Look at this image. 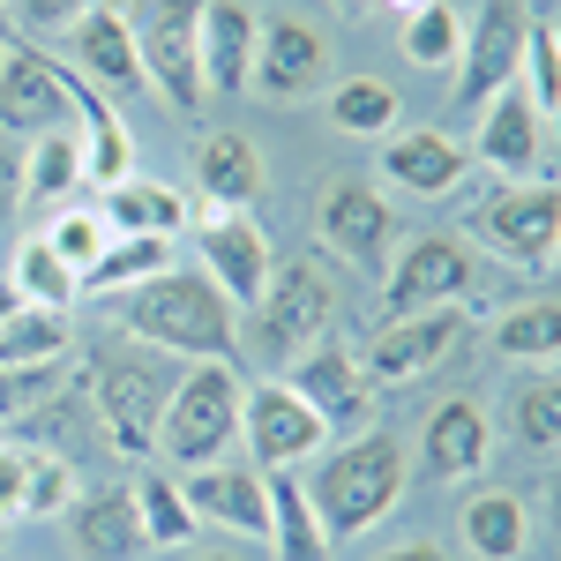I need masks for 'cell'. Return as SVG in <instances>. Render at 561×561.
Listing matches in <instances>:
<instances>
[{
	"mask_svg": "<svg viewBox=\"0 0 561 561\" xmlns=\"http://www.w3.org/2000/svg\"><path fill=\"white\" fill-rule=\"evenodd\" d=\"M345 8H352V15H367V8H375V0H345Z\"/></svg>",
	"mask_w": 561,
	"mask_h": 561,
	"instance_id": "cell-50",
	"label": "cell"
},
{
	"mask_svg": "<svg viewBox=\"0 0 561 561\" xmlns=\"http://www.w3.org/2000/svg\"><path fill=\"white\" fill-rule=\"evenodd\" d=\"M382 173L404 187V195H449L465 180V142H449L442 128H420V135H397L382 142Z\"/></svg>",
	"mask_w": 561,
	"mask_h": 561,
	"instance_id": "cell-25",
	"label": "cell"
},
{
	"mask_svg": "<svg viewBox=\"0 0 561 561\" xmlns=\"http://www.w3.org/2000/svg\"><path fill=\"white\" fill-rule=\"evenodd\" d=\"M195 187H203V203H225V210H248L262 195V158L248 135L217 128L195 142Z\"/></svg>",
	"mask_w": 561,
	"mask_h": 561,
	"instance_id": "cell-24",
	"label": "cell"
},
{
	"mask_svg": "<svg viewBox=\"0 0 561 561\" xmlns=\"http://www.w3.org/2000/svg\"><path fill=\"white\" fill-rule=\"evenodd\" d=\"M60 359H68V314L15 307L0 322V367H60Z\"/></svg>",
	"mask_w": 561,
	"mask_h": 561,
	"instance_id": "cell-30",
	"label": "cell"
},
{
	"mask_svg": "<svg viewBox=\"0 0 561 561\" xmlns=\"http://www.w3.org/2000/svg\"><path fill=\"white\" fill-rule=\"evenodd\" d=\"M255 31L248 0H203V90H255Z\"/></svg>",
	"mask_w": 561,
	"mask_h": 561,
	"instance_id": "cell-19",
	"label": "cell"
},
{
	"mask_svg": "<svg viewBox=\"0 0 561 561\" xmlns=\"http://www.w3.org/2000/svg\"><path fill=\"white\" fill-rule=\"evenodd\" d=\"M15 307H23V300H15V285H8V277H0V322H8V314H15Z\"/></svg>",
	"mask_w": 561,
	"mask_h": 561,
	"instance_id": "cell-48",
	"label": "cell"
},
{
	"mask_svg": "<svg viewBox=\"0 0 561 561\" xmlns=\"http://www.w3.org/2000/svg\"><path fill=\"white\" fill-rule=\"evenodd\" d=\"M322 420L300 404L293 382H248L240 389V442L255 449V472H293L322 449Z\"/></svg>",
	"mask_w": 561,
	"mask_h": 561,
	"instance_id": "cell-11",
	"label": "cell"
},
{
	"mask_svg": "<svg viewBox=\"0 0 561 561\" xmlns=\"http://www.w3.org/2000/svg\"><path fill=\"white\" fill-rule=\"evenodd\" d=\"M375 561H449V554L427 547V539H412V547H389V554H375Z\"/></svg>",
	"mask_w": 561,
	"mask_h": 561,
	"instance_id": "cell-45",
	"label": "cell"
},
{
	"mask_svg": "<svg viewBox=\"0 0 561 561\" xmlns=\"http://www.w3.org/2000/svg\"><path fill=\"white\" fill-rule=\"evenodd\" d=\"M128 494H135V517H142V539H150V547H187V539L203 531L195 510H187V494H180V479L142 472Z\"/></svg>",
	"mask_w": 561,
	"mask_h": 561,
	"instance_id": "cell-32",
	"label": "cell"
},
{
	"mask_svg": "<svg viewBox=\"0 0 561 561\" xmlns=\"http://www.w3.org/2000/svg\"><path fill=\"white\" fill-rule=\"evenodd\" d=\"M524 539H531V517H524L517 494L486 486V494H472V502H465V547H472L479 561H517Z\"/></svg>",
	"mask_w": 561,
	"mask_h": 561,
	"instance_id": "cell-28",
	"label": "cell"
},
{
	"mask_svg": "<svg viewBox=\"0 0 561 561\" xmlns=\"http://www.w3.org/2000/svg\"><path fill=\"white\" fill-rule=\"evenodd\" d=\"M195 561H232V554H195Z\"/></svg>",
	"mask_w": 561,
	"mask_h": 561,
	"instance_id": "cell-51",
	"label": "cell"
},
{
	"mask_svg": "<svg viewBox=\"0 0 561 561\" xmlns=\"http://www.w3.org/2000/svg\"><path fill=\"white\" fill-rule=\"evenodd\" d=\"M285 382L300 389V404L322 420V427H359V412H367V375H359V359H352L337 337H322V345L307 352V359H293V375Z\"/></svg>",
	"mask_w": 561,
	"mask_h": 561,
	"instance_id": "cell-17",
	"label": "cell"
},
{
	"mask_svg": "<svg viewBox=\"0 0 561 561\" xmlns=\"http://www.w3.org/2000/svg\"><path fill=\"white\" fill-rule=\"evenodd\" d=\"M68 531H76V554H83V561H142V554H150V539H142V517H135V494H128V486L76 494Z\"/></svg>",
	"mask_w": 561,
	"mask_h": 561,
	"instance_id": "cell-20",
	"label": "cell"
},
{
	"mask_svg": "<svg viewBox=\"0 0 561 561\" xmlns=\"http://www.w3.org/2000/svg\"><path fill=\"white\" fill-rule=\"evenodd\" d=\"M547 517H554V547H561V472H554V486H547Z\"/></svg>",
	"mask_w": 561,
	"mask_h": 561,
	"instance_id": "cell-47",
	"label": "cell"
},
{
	"mask_svg": "<svg viewBox=\"0 0 561 561\" xmlns=\"http://www.w3.org/2000/svg\"><path fill=\"white\" fill-rule=\"evenodd\" d=\"M60 382V367H0V427H15L23 412H38Z\"/></svg>",
	"mask_w": 561,
	"mask_h": 561,
	"instance_id": "cell-41",
	"label": "cell"
},
{
	"mask_svg": "<svg viewBox=\"0 0 561 561\" xmlns=\"http://www.w3.org/2000/svg\"><path fill=\"white\" fill-rule=\"evenodd\" d=\"M76 187H83V135H38V150L23 158V203H68Z\"/></svg>",
	"mask_w": 561,
	"mask_h": 561,
	"instance_id": "cell-31",
	"label": "cell"
},
{
	"mask_svg": "<svg viewBox=\"0 0 561 561\" xmlns=\"http://www.w3.org/2000/svg\"><path fill=\"white\" fill-rule=\"evenodd\" d=\"M0 8H8V0H0Z\"/></svg>",
	"mask_w": 561,
	"mask_h": 561,
	"instance_id": "cell-52",
	"label": "cell"
},
{
	"mask_svg": "<svg viewBox=\"0 0 561 561\" xmlns=\"http://www.w3.org/2000/svg\"><path fill=\"white\" fill-rule=\"evenodd\" d=\"M375 8H382V15H397V23H404V15H420V8H427V0H375Z\"/></svg>",
	"mask_w": 561,
	"mask_h": 561,
	"instance_id": "cell-46",
	"label": "cell"
},
{
	"mask_svg": "<svg viewBox=\"0 0 561 561\" xmlns=\"http://www.w3.org/2000/svg\"><path fill=\"white\" fill-rule=\"evenodd\" d=\"M510 420H517L524 449H561V382H554V375H547V382H524Z\"/></svg>",
	"mask_w": 561,
	"mask_h": 561,
	"instance_id": "cell-39",
	"label": "cell"
},
{
	"mask_svg": "<svg viewBox=\"0 0 561 561\" xmlns=\"http://www.w3.org/2000/svg\"><path fill=\"white\" fill-rule=\"evenodd\" d=\"M457 345H465V314L427 307L412 322H382L375 345L359 352V375H367V389H412V382H427L434 367H449Z\"/></svg>",
	"mask_w": 561,
	"mask_h": 561,
	"instance_id": "cell-9",
	"label": "cell"
},
{
	"mask_svg": "<svg viewBox=\"0 0 561 561\" xmlns=\"http://www.w3.org/2000/svg\"><path fill=\"white\" fill-rule=\"evenodd\" d=\"M465 285H472L465 240L420 232V240H404V255L389 262V277H382V322H412V314H427V307H457Z\"/></svg>",
	"mask_w": 561,
	"mask_h": 561,
	"instance_id": "cell-10",
	"label": "cell"
},
{
	"mask_svg": "<svg viewBox=\"0 0 561 561\" xmlns=\"http://www.w3.org/2000/svg\"><path fill=\"white\" fill-rule=\"evenodd\" d=\"M68 68L105 98H142V60H135V31L121 8H90L68 23Z\"/></svg>",
	"mask_w": 561,
	"mask_h": 561,
	"instance_id": "cell-15",
	"label": "cell"
},
{
	"mask_svg": "<svg viewBox=\"0 0 561 561\" xmlns=\"http://www.w3.org/2000/svg\"><path fill=\"white\" fill-rule=\"evenodd\" d=\"M330 322H337V293H330L322 262H285V270L270 277L262 307H255V337H262V352H270V367L307 359V352L330 337Z\"/></svg>",
	"mask_w": 561,
	"mask_h": 561,
	"instance_id": "cell-6",
	"label": "cell"
},
{
	"mask_svg": "<svg viewBox=\"0 0 561 561\" xmlns=\"http://www.w3.org/2000/svg\"><path fill=\"white\" fill-rule=\"evenodd\" d=\"M524 38H531V15H524V0H479L472 31H465V53H457V68H465V83H457V105L479 113L494 90L524 83Z\"/></svg>",
	"mask_w": 561,
	"mask_h": 561,
	"instance_id": "cell-12",
	"label": "cell"
},
{
	"mask_svg": "<svg viewBox=\"0 0 561 561\" xmlns=\"http://www.w3.org/2000/svg\"><path fill=\"white\" fill-rule=\"evenodd\" d=\"M195 248H203V277H210L217 293L232 300V314L248 307L255 314L262 293H270V277H277V255H270V232H262L248 210H225V203H195Z\"/></svg>",
	"mask_w": 561,
	"mask_h": 561,
	"instance_id": "cell-7",
	"label": "cell"
},
{
	"mask_svg": "<svg viewBox=\"0 0 561 561\" xmlns=\"http://www.w3.org/2000/svg\"><path fill=\"white\" fill-rule=\"evenodd\" d=\"M135 31V60H142V83L158 90L173 113H203V0H142L128 15Z\"/></svg>",
	"mask_w": 561,
	"mask_h": 561,
	"instance_id": "cell-5",
	"label": "cell"
},
{
	"mask_svg": "<svg viewBox=\"0 0 561 561\" xmlns=\"http://www.w3.org/2000/svg\"><path fill=\"white\" fill-rule=\"evenodd\" d=\"M502 359H561V300H524L494 322Z\"/></svg>",
	"mask_w": 561,
	"mask_h": 561,
	"instance_id": "cell-33",
	"label": "cell"
},
{
	"mask_svg": "<svg viewBox=\"0 0 561 561\" xmlns=\"http://www.w3.org/2000/svg\"><path fill=\"white\" fill-rule=\"evenodd\" d=\"M397 494H404V442L397 434H359L345 449H330L314 465V479H307V502H314V517L330 531V547L375 531L397 510Z\"/></svg>",
	"mask_w": 561,
	"mask_h": 561,
	"instance_id": "cell-3",
	"label": "cell"
},
{
	"mask_svg": "<svg viewBox=\"0 0 561 561\" xmlns=\"http://www.w3.org/2000/svg\"><path fill=\"white\" fill-rule=\"evenodd\" d=\"M173 389H180V367L173 352L158 345L121 337V345H105L90 359V404H98V427L121 457H158V420H165Z\"/></svg>",
	"mask_w": 561,
	"mask_h": 561,
	"instance_id": "cell-2",
	"label": "cell"
},
{
	"mask_svg": "<svg viewBox=\"0 0 561 561\" xmlns=\"http://www.w3.org/2000/svg\"><path fill=\"white\" fill-rule=\"evenodd\" d=\"M472 225H479V240H486L494 255L539 270V262L561 248V187H502V195L479 203Z\"/></svg>",
	"mask_w": 561,
	"mask_h": 561,
	"instance_id": "cell-14",
	"label": "cell"
},
{
	"mask_svg": "<svg viewBox=\"0 0 561 561\" xmlns=\"http://www.w3.org/2000/svg\"><path fill=\"white\" fill-rule=\"evenodd\" d=\"M0 128L31 135V142H38V135L76 128L68 68H60L38 38H8V53H0Z\"/></svg>",
	"mask_w": 561,
	"mask_h": 561,
	"instance_id": "cell-8",
	"label": "cell"
},
{
	"mask_svg": "<svg viewBox=\"0 0 561 561\" xmlns=\"http://www.w3.org/2000/svg\"><path fill=\"white\" fill-rule=\"evenodd\" d=\"M105 240H113V232H105V217H98V203H68V210L53 217V232H45V248H53V255L68 262L76 277H83L90 262L105 255Z\"/></svg>",
	"mask_w": 561,
	"mask_h": 561,
	"instance_id": "cell-37",
	"label": "cell"
},
{
	"mask_svg": "<svg viewBox=\"0 0 561 561\" xmlns=\"http://www.w3.org/2000/svg\"><path fill=\"white\" fill-rule=\"evenodd\" d=\"M8 517H23V449L0 442V524Z\"/></svg>",
	"mask_w": 561,
	"mask_h": 561,
	"instance_id": "cell-43",
	"label": "cell"
},
{
	"mask_svg": "<svg viewBox=\"0 0 561 561\" xmlns=\"http://www.w3.org/2000/svg\"><path fill=\"white\" fill-rule=\"evenodd\" d=\"M240 367L232 359H195L180 375L173 404L158 420V457H173L180 472H203V465H225V449L240 442Z\"/></svg>",
	"mask_w": 561,
	"mask_h": 561,
	"instance_id": "cell-4",
	"label": "cell"
},
{
	"mask_svg": "<svg viewBox=\"0 0 561 561\" xmlns=\"http://www.w3.org/2000/svg\"><path fill=\"white\" fill-rule=\"evenodd\" d=\"M83 479H76V457L60 449H23V517H60L76 510Z\"/></svg>",
	"mask_w": 561,
	"mask_h": 561,
	"instance_id": "cell-34",
	"label": "cell"
},
{
	"mask_svg": "<svg viewBox=\"0 0 561 561\" xmlns=\"http://www.w3.org/2000/svg\"><path fill=\"white\" fill-rule=\"evenodd\" d=\"M539 150H547V113L531 105V90L524 83L494 90V98L479 105V158H486L494 173L524 180L531 165H539Z\"/></svg>",
	"mask_w": 561,
	"mask_h": 561,
	"instance_id": "cell-18",
	"label": "cell"
},
{
	"mask_svg": "<svg viewBox=\"0 0 561 561\" xmlns=\"http://www.w3.org/2000/svg\"><path fill=\"white\" fill-rule=\"evenodd\" d=\"M90 8L98 0H8V23H15V38H31V31H68Z\"/></svg>",
	"mask_w": 561,
	"mask_h": 561,
	"instance_id": "cell-42",
	"label": "cell"
},
{
	"mask_svg": "<svg viewBox=\"0 0 561 561\" xmlns=\"http://www.w3.org/2000/svg\"><path fill=\"white\" fill-rule=\"evenodd\" d=\"M121 180H135V135L121 128V121L83 128V187L105 195V187H121Z\"/></svg>",
	"mask_w": 561,
	"mask_h": 561,
	"instance_id": "cell-38",
	"label": "cell"
},
{
	"mask_svg": "<svg viewBox=\"0 0 561 561\" xmlns=\"http://www.w3.org/2000/svg\"><path fill=\"white\" fill-rule=\"evenodd\" d=\"M195 524H217V531H240V539H270V486L248 465H203V472L180 479Z\"/></svg>",
	"mask_w": 561,
	"mask_h": 561,
	"instance_id": "cell-16",
	"label": "cell"
},
{
	"mask_svg": "<svg viewBox=\"0 0 561 561\" xmlns=\"http://www.w3.org/2000/svg\"><path fill=\"white\" fill-rule=\"evenodd\" d=\"M322 38L307 31V23H293V15H277V23H262L255 31V90H270V98H300V90L322 83Z\"/></svg>",
	"mask_w": 561,
	"mask_h": 561,
	"instance_id": "cell-22",
	"label": "cell"
},
{
	"mask_svg": "<svg viewBox=\"0 0 561 561\" xmlns=\"http://www.w3.org/2000/svg\"><path fill=\"white\" fill-rule=\"evenodd\" d=\"M397 38H404V60H412V68H449V60L465 53V31H457V8H449V0H427L420 15H404Z\"/></svg>",
	"mask_w": 561,
	"mask_h": 561,
	"instance_id": "cell-35",
	"label": "cell"
},
{
	"mask_svg": "<svg viewBox=\"0 0 561 561\" xmlns=\"http://www.w3.org/2000/svg\"><path fill=\"white\" fill-rule=\"evenodd\" d=\"M427 472L434 479H472L486 472V457H494V427H486V404L479 397H449V404H434L427 420Z\"/></svg>",
	"mask_w": 561,
	"mask_h": 561,
	"instance_id": "cell-21",
	"label": "cell"
},
{
	"mask_svg": "<svg viewBox=\"0 0 561 561\" xmlns=\"http://www.w3.org/2000/svg\"><path fill=\"white\" fill-rule=\"evenodd\" d=\"M23 203V150L15 142H0V217Z\"/></svg>",
	"mask_w": 561,
	"mask_h": 561,
	"instance_id": "cell-44",
	"label": "cell"
},
{
	"mask_svg": "<svg viewBox=\"0 0 561 561\" xmlns=\"http://www.w3.org/2000/svg\"><path fill=\"white\" fill-rule=\"evenodd\" d=\"M314 232L322 248H337L352 270H389V240H397V210L375 195V180H330L314 203Z\"/></svg>",
	"mask_w": 561,
	"mask_h": 561,
	"instance_id": "cell-13",
	"label": "cell"
},
{
	"mask_svg": "<svg viewBox=\"0 0 561 561\" xmlns=\"http://www.w3.org/2000/svg\"><path fill=\"white\" fill-rule=\"evenodd\" d=\"M8 285H15V300H23V307H53V314H68V307L83 300V277H76L68 262L45 248V232L15 248V262H8Z\"/></svg>",
	"mask_w": 561,
	"mask_h": 561,
	"instance_id": "cell-29",
	"label": "cell"
},
{
	"mask_svg": "<svg viewBox=\"0 0 561 561\" xmlns=\"http://www.w3.org/2000/svg\"><path fill=\"white\" fill-rule=\"evenodd\" d=\"M173 270V240H150V232H113L105 240V255L83 270V293H135V285H150V277H165Z\"/></svg>",
	"mask_w": 561,
	"mask_h": 561,
	"instance_id": "cell-27",
	"label": "cell"
},
{
	"mask_svg": "<svg viewBox=\"0 0 561 561\" xmlns=\"http://www.w3.org/2000/svg\"><path fill=\"white\" fill-rule=\"evenodd\" d=\"M98 217H105V232L180 240V232H187V217H195V203L180 195L173 180H121V187H105V195H98Z\"/></svg>",
	"mask_w": 561,
	"mask_h": 561,
	"instance_id": "cell-23",
	"label": "cell"
},
{
	"mask_svg": "<svg viewBox=\"0 0 561 561\" xmlns=\"http://www.w3.org/2000/svg\"><path fill=\"white\" fill-rule=\"evenodd\" d=\"M262 486H270V547H277V561H330V531L307 502V479L262 472Z\"/></svg>",
	"mask_w": 561,
	"mask_h": 561,
	"instance_id": "cell-26",
	"label": "cell"
},
{
	"mask_svg": "<svg viewBox=\"0 0 561 561\" xmlns=\"http://www.w3.org/2000/svg\"><path fill=\"white\" fill-rule=\"evenodd\" d=\"M524 90H531V105L554 121V105H561V45H554V23H531V38H524Z\"/></svg>",
	"mask_w": 561,
	"mask_h": 561,
	"instance_id": "cell-40",
	"label": "cell"
},
{
	"mask_svg": "<svg viewBox=\"0 0 561 561\" xmlns=\"http://www.w3.org/2000/svg\"><path fill=\"white\" fill-rule=\"evenodd\" d=\"M330 121H337L345 135H389L397 128V83H382V76H352V83H337Z\"/></svg>",
	"mask_w": 561,
	"mask_h": 561,
	"instance_id": "cell-36",
	"label": "cell"
},
{
	"mask_svg": "<svg viewBox=\"0 0 561 561\" xmlns=\"http://www.w3.org/2000/svg\"><path fill=\"white\" fill-rule=\"evenodd\" d=\"M121 322H128L135 345H158V352H173V359H232L240 352L232 300L217 293L203 270H165V277L121 293Z\"/></svg>",
	"mask_w": 561,
	"mask_h": 561,
	"instance_id": "cell-1",
	"label": "cell"
},
{
	"mask_svg": "<svg viewBox=\"0 0 561 561\" xmlns=\"http://www.w3.org/2000/svg\"><path fill=\"white\" fill-rule=\"evenodd\" d=\"M8 38H15V23H8V15H0V53H8Z\"/></svg>",
	"mask_w": 561,
	"mask_h": 561,
	"instance_id": "cell-49",
	"label": "cell"
}]
</instances>
